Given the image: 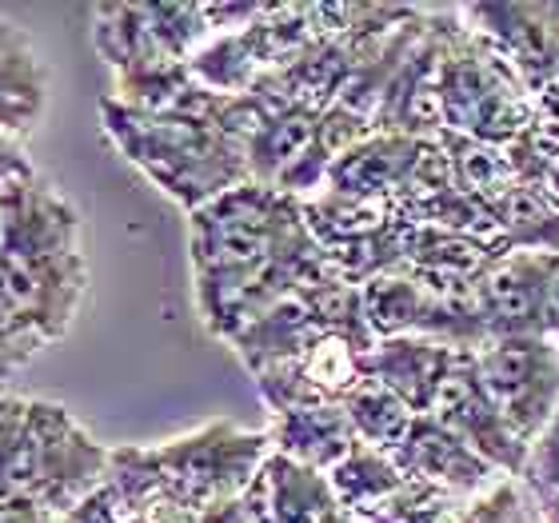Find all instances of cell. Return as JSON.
Wrapping results in <instances>:
<instances>
[{
  "label": "cell",
  "mask_w": 559,
  "mask_h": 523,
  "mask_svg": "<svg viewBox=\"0 0 559 523\" xmlns=\"http://www.w3.org/2000/svg\"><path fill=\"white\" fill-rule=\"evenodd\" d=\"M100 124L120 156L136 164L188 216L252 180L245 140L228 136L209 120L152 117V112L120 105L117 96H105Z\"/></svg>",
  "instance_id": "2"
},
{
  "label": "cell",
  "mask_w": 559,
  "mask_h": 523,
  "mask_svg": "<svg viewBox=\"0 0 559 523\" xmlns=\"http://www.w3.org/2000/svg\"><path fill=\"white\" fill-rule=\"evenodd\" d=\"M269 440L276 455L312 467V472H324V476L360 443L344 404H308L280 412L269 424Z\"/></svg>",
  "instance_id": "17"
},
{
  "label": "cell",
  "mask_w": 559,
  "mask_h": 523,
  "mask_svg": "<svg viewBox=\"0 0 559 523\" xmlns=\"http://www.w3.org/2000/svg\"><path fill=\"white\" fill-rule=\"evenodd\" d=\"M539 192H544V197H548L551 204H556V212H559V161H556V168L548 173V180H544V188H539Z\"/></svg>",
  "instance_id": "36"
},
{
  "label": "cell",
  "mask_w": 559,
  "mask_h": 523,
  "mask_svg": "<svg viewBox=\"0 0 559 523\" xmlns=\"http://www.w3.org/2000/svg\"><path fill=\"white\" fill-rule=\"evenodd\" d=\"M436 96H440L443 132H452V136L508 148L536 124L527 84L488 40H479L472 28H464L460 9H455V21L443 40Z\"/></svg>",
  "instance_id": "3"
},
{
  "label": "cell",
  "mask_w": 559,
  "mask_h": 523,
  "mask_svg": "<svg viewBox=\"0 0 559 523\" xmlns=\"http://www.w3.org/2000/svg\"><path fill=\"white\" fill-rule=\"evenodd\" d=\"M316 124H320V112H308V108H288V112H276L252 132L248 140V168H252V180L276 188L284 176L300 164V156L308 152L316 136Z\"/></svg>",
  "instance_id": "20"
},
{
  "label": "cell",
  "mask_w": 559,
  "mask_h": 523,
  "mask_svg": "<svg viewBox=\"0 0 559 523\" xmlns=\"http://www.w3.org/2000/svg\"><path fill=\"white\" fill-rule=\"evenodd\" d=\"M396 467L416 484H431L440 491H452L460 500H479L488 496L496 484H503V472L484 460L479 452H472L448 424H440L436 416H416L412 419L408 436L392 452Z\"/></svg>",
  "instance_id": "12"
},
{
  "label": "cell",
  "mask_w": 559,
  "mask_h": 523,
  "mask_svg": "<svg viewBox=\"0 0 559 523\" xmlns=\"http://www.w3.org/2000/svg\"><path fill=\"white\" fill-rule=\"evenodd\" d=\"M372 348L376 340L324 332L308 344L304 356L276 364V368L252 376V380H257V392L272 416L308 404H344L368 380V352Z\"/></svg>",
  "instance_id": "8"
},
{
  "label": "cell",
  "mask_w": 559,
  "mask_h": 523,
  "mask_svg": "<svg viewBox=\"0 0 559 523\" xmlns=\"http://www.w3.org/2000/svg\"><path fill=\"white\" fill-rule=\"evenodd\" d=\"M108 452L112 448L96 443L72 412L52 400H28L21 496L45 512L64 515L105 484Z\"/></svg>",
  "instance_id": "5"
},
{
  "label": "cell",
  "mask_w": 559,
  "mask_h": 523,
  "mask_svg": "<svg viewBox=\"0 0 559 523\" xmlns=\"http://www.w3.org/2000/svg\"><path fill=\"white\" fill-rule=\"evenodd\" d=\"M548 252H503L476 280V312L488 340L544 336V300L556 272Z\"/></svg>",
  "instance_id": "11"
},
{
  "label": "cell",
  "mask_w": 559,
  "mask_h": 523,
  "mask_svg": "<svg viewBox=\"0 0 559 523\" xmlns=\"http://www.w3.org/2000/svg\"><path fill=\"white\" fill-rule=\"evenodd\" d=\"M503 252H548L559 257V212L539 188L515 185L491 204Z\"/></svg>",
  "instance_id": "21"
},
{
  "label": "cell",
  "mask_w": 559,
  "mask_h": 523,
  "mask_svg": "<svg viewBox=\"0 0 559 523\" xmlns=\"http://www.w3.org/2000/svg\"><path fill=\"white\" fill-rule=\"evenodd\" d=\"M40 348H45V340L0 300V380H9V376L21 372L24 364H33Z\"/></svg>",
  "instance_id": "29"
},
{
  "label": "cell",
  "mask_w": 559,
  "mask_h": 523,
  "mask_svg": "<svg viewBox=\"0 0 559 523\" xmlns=\"http://www.w3.org/2000/svg\"><path fill=\"white\" fill-rule=\"evenodd\" d=\"M312 233L300 200L260 180L216 197L188 216L192 272H233V268L269 264Z\"/></svg>",
  "instance_id": "4"
},
{
  "label": "cell",
  "mask_w": 559,
  "mask_h": 523,
  "mask_svg": "<svg viewBox=\"0 0 559 523\" xmlns=\"http://www.w3.org/2000/svg\"><path fill=\"white\" fill-rule=\"evenodd\" d=\"M476 376L503 424L532 443L559 407V344L548 336L484 340L472 352Z\"/></svg>",
  "instance_id": "7"
},
{
  "label": "cell",
  "mask_w": 559,
  "mask_h": 523,
  "mask_svg": "<svg viewBox=\"0 0 559 523\" xmlns=\"http://www.w3.org/2000/svg\"><path fill=\"white\" fill-rule=\"evenodd\" d=\"M316 336H324V328H320L316 312L308 308V300L296 292L288 300L272 304L260 320H252V324L233 340V352L240 356L248 376H260V372H269V368H276V364H288V360H296V356H304Z\"/></svg>",
  "instance_id": "18"
},
{
  "label": "cell",
  "mask_w": 559,
  "mask_h": 523,
  "mask_svg": "<svg viewBox=\"0 0 559 523\" xmlns=\"http://www.w3.org/2000/svg\"><path fill=\"white\" fill-rule=\"evenodd\" d=\"M344 412H348V424H352V431H356V440L388 455L404 443L412 419H416V412H412L404 400H396V395L388 392V388H380L376 380H364V384L344 400Z\"/></svg>",
  "instance_id": "24"
},
{
  "label": "cell",
  "mask_w": 559,
  "mask_h": 523,
  "mask_svg": "<svg viewBox=\"0 0 559 523\" xmlns=\"http://www.w3.org/2000/svg\"><path fill=\"white\" fill-rule=\"evenodd\" d=\"M57 515L45 512L40 503L24 500V496H12V500H0V523H52Z\"/></svg>",
  "instance_id": "32"
},
{
  "label": "cell",
  "mask_w": 559,
  "mask_h": 523,
  "mask_svg": "<svg viewBox=\"0 0 559 523\" xmlns=\"http://www.w3.org/2000/svg\"><path fill=\"white\" fill-rule=\"evenodd\" d=\"M428 416L448 424V428H452L472 452L484 455L496 472H503L508 479H520L524 460H527V443L503 424V416L488 400V392H484V384H479V376H476V364H472V352H460V356H455L452 372L443 380Z\"/></svg>",
  "instance_id": "10"
},
{
  "label": "cell",
  "mask_w": 559,
  "mask_h": 523,
  "mask_svg": "<svg viewBox=\"0 0 559 523\" xmlns=\"http://www.w3.org/2000/svg\"><path fill=\"white\" fill-rule=\"evenodd\" d=\"M520 484H524V491L532 496V503L548 500L551 491H559V407H556V416L548 419V428L527 443V460H524V472H520Z\"/></svg>",
  "instance_id": "27"
},
{
  "label": "cell",
  "mask_w": 559,
  "mask_h": 523,
  "mask_svg": "<svg viewBox=\"0 0 559 523\" xmlns=\"http://www.w3.org/2000/svg\"><path fill=\"white\" fill-rule=\"evenodd\" d=\"M464 523H539V512L520 479H503L488 496L467 503Z\"/></svg>",
  "instance_id": "28"
},
{
  "label": "cell",
  "mask_w": 559,
  "mask_h": 523,
  "mask_svg": "<svg viewBox=\"0 0 559 523\" xmlns=\"http://www.w3.org/2000/svg\"><path fill=\"white\" fill-rule=\"evenodd\" d=\"M539 523H559V491H551L548 500H536Z\"/></svg>",
  "instance_id": "35"
},
{
  "label": "cell",
  "mask_w": 559,
  "mask_h": 523,
  "mask_svg": "<svg viewBox=\"0 0 559 523\" xmlns=\"http://www.w3.org/2000/svg\"><path fill=\"white\" fill-rule=\"evenodd\" d=\"M24 440H28V400L0 395V500L21 496Z\"/></svg>",
  "instance_id": "26"
},
{
  "label": "cell",
  "mask_w": 559,
  "mask_h": 523,
  "mask_svg": "<svg viewBox=\"0 0 559 523\" xmlns=\"http://www.w3.org/2000/svg\"><path fill=\"white\" fill-rule=\"evenodd\" d=\"M88 292L81 216L40 176L0 192V300L52 344L72 328Z\"/></svg>",
  "instance_id": "1"
},
{
  "label": "cell",
  "mask_w": 559,
  "mask_h": 523,
  "mask_svg": "<svg viewBox=\"0 0 559 523\" xmlns=\"http://www.w3.org/2000/svg\"><path fill=\"white\" fill-rule=\"evenodd\" d=\"M260 491H264L269 523H356L340 508L324 472L292 464L276 452L260 472Z\"/></svg>",
  "instance_id": "19"
},
{
  "label": "cell",
  "mask_w": 559,
  "mask_h": 523,
  "mask_svg": "<svg viewBox=\"0 0 559 523\" xmlns=\"http://www.w3.org/2000/svg\"><path fill=\"white\" fill-rule=\"evenodd\" d=\"M440 144L448 152V164H452V180L455 188H464L467 197H476L479 204H496L512 192L520 180L512 173V161L508 152L496 148V144H479V140L452 136V132H440Z\"/></svg>",
  "instance_id": "23"
},
{
  "label": "cell",
  "mask_w": 559,
  "mask_h": 523,
  "mask_svg": "<svg viewBox=\"0 0 559 523\" xmlns=\"http://www.w3.org/2000/svg\"><path fill=\"white\" fill-rule=\"evenodd\" d=\"M424 144L428 140L396 136V132H372V136H364L356 148H348L332 164L324 188L328 192H340V197L372 200V204H388L392 209L400 200V192L408 188L412 173H416Z\"/></svg>",
  "instance_id": "14"
},
{
  "label": "cell",
  "mask_w": 559,
  "mask_h": 523,
  "mask_svg": "<svg viewBox=\"0 0 559 523\" xmlns=\"http://www.w3.org/2000/svg\"><path fill=\"white\" fill-rule=\"evenodd\" d=\"M532 117H536L532 129L548 140V144H556L559 148V76L556 81H548L536 96H532Z\"/></svg>",
  "instance_id": "30"
},
{
  "label": "cell",
  "mask_w": 559,
  "mask_h": 523,
  "mask_svg": "<svg viewBox=\"0 0 559 523\" xmlns=\"http://www.w3.org/2000/svg\"><path fill=\"white\" fill-rule=\"evenodd\" d=\"M156 464L173 488L200 512L212 503L236 500L252 488V479L264 472L272 455L269 431L240 428L233 419H212L204 428L173 436L164 443H152Z\"/></svg>",
  "instance_id": "6"
},
{
  "label": "cell",
  "mask_w": 559,
  "mask_h": 523,
  "mask_svg": "<svg viewBox=\"0 0 559 523\" xmlns=\"http://www.w3.org/2000/svg\"><path fill=\"white\" fill-rule=\"evenodd\" d=\"M460 21L512 64L532 96L559 76V4H464Z\"/></svg>",
  "instance_id": "9"
},
{
  "label": "cell",
  "mask_w": 559,
  "mask_h": 523,
  "mask_svg": "<svg viewBox=\"0 0 559 523\" xmlns=\"http://www.w3.org/2000/svg\"><path fill=\"white\" fill-rule=\"evenodd\" d=\"M404 479L408 476L396 467V460L388 452L368 448V443H356V448L328 472V484H332L340 508H344L352 520L364 512H372L376 503L388 500Z\"/></svg>",
  "instance_id": "22"
},
{
  "label": "cell",
  "mask_w": 559,
  "mask_h": 523,
  "mask_svg": "<svg viewBox=\"0 0 559 523\" xmlns=\"http://www.w3.org/2000/svg\"><path fill=\"white\" fill-rule=\"evenodd\" d=\"M96 491L117 523H200V508L173 488L152 455V443L112 448L105 484Z\"/></svg>",
  "instance_id": "13"
},
{
  "label": "cell",
  "mask_w": 559,
  "mask_h": 523,
  "mask_svg": "<svg viewBox=\"0 0 559 523\" xmlns=\"http://www.w3.org/2000/svg\"><path fill=\"white\" fill-rule=\"evenodd\" d=\"M48 108V64L21 24L0 21V136L24 140Z\"/></svg>",
  "instance_id": "16"
},
{
  "label": "cell",
  "mask_w": 559,
  "mask_h": 523,
  "mask_svg": "<svg viewBox=\"0 0 559 523\" xmlns=\"http://www.w3.org/2000/svg\"><path fill=\"white\" fill-rule=\"evenodd\" d=\"M455 356H460V348L428 336L376 340V348L368 352V380L404 400L416 416H428L443 380L452 372Z\"/></svg>",
  "instance_id": "15"
},
{
  "label": "cell",
  "mask_w": 559,
  "mask_h": 523,
  "mask_svg": "<svg viewBox=\"0 0 559 523\" xmlns=\"http://www.w3.org/2000/svg\"><path fill=\"white\" fill-rule=\"evenodd\" d=\"M52 523H117V520H112V512L105 508V500H100V491H93L88 500H81L76 508H69V512L57 515Z\"/></svg>",
  "instance_id": "33"
},
{
  "label": "cell",
  "mask_w": 559,
  "mask_h": 523,
  "mask_svg": "<svg viewBox=\"0 0 559 523\" xmlns=\"http://www.w3.org/2000/svg\"><path fill=\"white\" fill-rule=\"evenodd\" d=\"M544 336L559 344V260L548 280V300H544Z\"/></svg>",
  "instance_id": "34"
},
{
  "label": "cell",
  "mask_w": 559,
  "mask_h": 523,
  "mask_svg": "<svg viewBox=\"0 0 559 523\" xmlns=\"http://www.w3.org/2000/svg\"><path fill=\"white\" fill-rule=\"evenodd\" d=\"M467 503L472 500H460L452 491L404 479L388 500L376 503L372 512L356 515V523H464Z\"/></svg>",
  "instance_id": "25"
},
{
  "label": "cell",
  "mask_w": 559,
  "mask_h": 523,
  "mask_svg": "<svg viewBox=\"0 0 559 523\" xmlns=\"http://www.w3.org/2000/svg\"><path fill=\"white\" fill-rule=\"evenodd\" d=\"M24 176H33V161L24 156L21 140L0 136V192L16 185V180H24Z\"/></svg>",
  "instance_id": "31"
}]
</instances>
